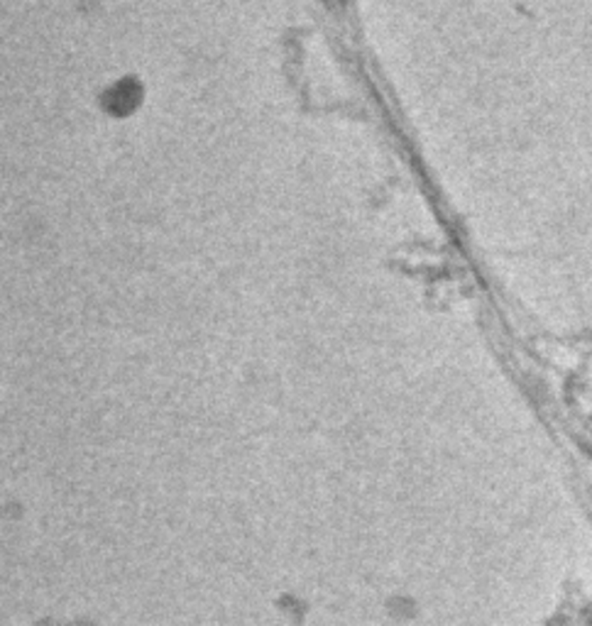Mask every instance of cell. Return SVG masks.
I'll return each instance as SVG.
<instances>
[{
  "label": "cell",
  "mask_w": 592,
  "mask_h": 626,
  "mask_svg": "<svg viewBox=\"0 0 592 626\" xmlns=\"http://www.w3.org/2000/svg\"><path fill=\"white\" fill-rule=\"evenodd\" d=\"M142 98V88L132 81V78H122L118 84L105 91V108L115 115H125L135 111Z\"/></svg>",
  "instance_id": "1"
}]
</instances>
